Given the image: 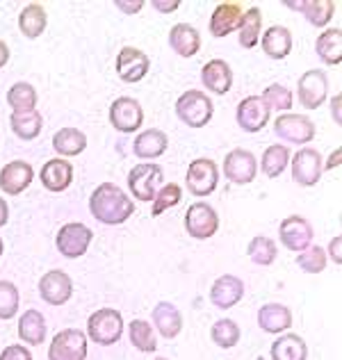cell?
I'll list each match as a JSON object with an SVG mask.
<instances>
[{"label": "cell", "mask_w": 342, "mask_h": 360, "mask_svg": "<svg viewBox=\"0 0 342 360\" xmlns=\"http://www.w3.org/2000/svg\"><path fill=\"white\" fill-rule=\"evenodd\" d=\"M114 7L121 9V12H126V14H137L141 7H144V0H135V3H126V0H117L114 3Z\"/></svg>", "instance_id": "7dc6e473"}, {"label": "cell", "mask_w": 342, "mask_h": 360, "mask_svg": "<svg viewBox=\"0 0 342 360\" xmlns=\"http://www.w3.org/2000/svg\"><path fill=\"white\" fill-rule=\"evenodd\" d=\"M224 176L235 185H249L258 176V160L246 148H233L224 158Z\"/></svg>", "instance_id": "9c48e42d"}, {"label": "cell", "mask_w": 342, "mask_h": 360, "mask_svg": "<svg viewBox=\"0 0 342 360\" xmlns=\"http://www.w3.org/2000/svg\"><path fill=\"white\" fill-rule=\"evenodd\" d=\"M255 360H267V358H255Z\"/></svg>", "instance_id": "9f6ffc18"}, {"label": "cell", "mask_w": 342, "mask_h": 360, "mask_svg": "<svg viewBox=\"0 0 342 360\" xmlns=\"http://www.w3.org/2000/svg\"><path fill=\"white\" fill-rule=\"evenodd\" d=\"M7 105L12 112H32L37 110V89L30 82H16L7 91Z\"/></svg>", "instance_id": "d590c367"}, {"label": "cell", "mask_w": 342, "mask_h": 360, "mask_svg": "<svg viewBox=\"0 0 342 360\" xmlns=\"http://www.w3.org/2000/svg\"><path fill=\"white\" fill-rule=\"evenodd\" d=\"M260 30H262V14L258 7L246 9L242 14V23L237 27L240 32V46L242 49H255V44L260 41Z\"/></svg>", "instance_id": "e575fe53"}, {"label": "cell", "mask_w": 342, "mask_h": 360, "mask_svg": "<svg viewBox=\"0 0 342 360\" xmlns=\"http://www.w3.org/2000/svg\"><path fill=\"white\" fill-rule=\"evenodd\" d=\"M260 98L265 101V105L270 108V112L277 110V112H285V115H288L290 108L294 105L292 91L285 87V84H279V82L277 84H270V87L262 91Z\"/></svg>", "instance_id": "60d3db41"}, {"label": "cell", "mask_w": 342, "mask_h": 360, "mask_svg": "<svg viewBox=\"0 0 342 360\" xmlns=\"http://www.w3.org/2000/svg\"><path fill=\"white\" fill-rule=\"evenodd\" d=\"M18 338L23 340L25 345L37 347L46 340V319L39 310H25L21 319H18Z\"/></svg>", "instance_id": "f546056e"}, {"label": "cell", "mask_w": 342, "mask_h": 360, "mask_svg": "<svg viewBox=\"0 0 342 360\" xmlns=\"http://www.w3.org/2000/svg\"><path fill=\"white\" fill-rule=\"evenodd\" d=\"M151 319H153V324L160 330V335L167 338V340L178 338L180 330H183V315H180V310L169 301L156 303L153 312H151Z\"/></svg>", "instance_id": "7402d4cb"}, {"label": "cell", "mask_w": 342, "mask_h": 360, "mask_svg": "<svg viewBox=\"0 0 342 360\" xmlns=\"http://www.w3.org/2000/svg\"><path fill=\"white\" fill-rule=\"evenodd\" d=\"M292 160V180L297 185L312 187L319 183L322 172H324V162H322L319 150L315 148H301Z\"/></svg>", "instance_id": "7c38bea8"}, {"label": "cell", "mask_w": 342, "mask_h": 360, "mask_svg": "<svg viewBox=\"0 0 342 360\" xmlns=\"http://www.w3.org/2000/svg\"><path fill=\"white\" fill-rule=\"evenodd\" d=\"M285 5L292 9H301V14L315 27H327L336 14V3H331V0H299V3H285Z\"/></svg>", "instance_id": "83f0119b"}, {"label": "cell", "mask_w": 342, "mask_h": 360, "mask_svg": "<svg viewBox=\"0 0 342 360\" xmlns=\"http://www.w3.org/2000/svg\"><path fill=\"white\" fill-rule=\"evenodd\" d=\"M270 354L272 360H306L308 347L303 342V338H299L297 333H288L274 340Z\"/></svg>", "instance_id": "d6a6232c"}, {"label": "cell", "mask_w": 342, "mask_h": 360, "mask_svg": "<svg viewBox=\"0 0 342 360\" xmlns=\"http://www.w3.org/2000/svg\"><path fill=\"white\" fill-rule=\"evenodd\" d=\"M240 335H242L240 326H237L233 319H220V321H215L210 328L213 342L222 349H233L237 342H240Z\"/></svg>", "instance_id": "ab89813d"}, {"label": "cell", "mask_w": 342, "mask_h": 360, "mask_svg": "<svg viewBox=\"0 0 342 360\" xmlns=\"http://www.w3.org/2000/svg\"><path fill=\"white\" fill-rule=\"evenodd\" d=\"M39 295L51 306H64L73 297V281L66 271L51 269L39 281Z\"/></svg>", "instance_id": "e0dca14e"}, {"label": "cell", "mask_w": 342, "mask_h": 360, "mask_svg": "<svg viewBox=\"0 0 342 360\" xmlns=\"http://www.w3.org/2000/svg\"><path fill=\"white\" fill-rule=\"evenodd\" d=\"M217 185H220V167L210 158H196L187 167L185 187L189 194L194 196H208L213 194Z\"/></svg>", "instance_id": "5b68a950"}, {"label": "cell", "mask_w": 342, "mask_h": 360, "mask_svg": "<svg viewBox=\"0 0 342 360\" xmlns=\"http://www.w3.org/2000/svg\"><path fill=\"white\" fill-rule=\"evenodd\" d=\"M169 46L180 58H194L201 51V34L194 25L189 23H176L169 30Z\"/></svg>", "instance_id": "44dd1931"}, {"label": "cell", "mask_w": 342, "mask_h": 360, "mask_svg": "<svg viewBox=\"0 0 342 360\" xmlns=\"http://www.w3.org/2000/svg\"><path fill=\"white\" fill-rule=\"evenodd\" d=\"M340 155H342V150H340V148H336L334 153H331V158L327 160L324 169H336V167H340Z\"/></svg>", "instance_id": "f907efd6"}, {"label": "cell", "mask_w": 342, "mask_h": 360, "mask_svg": "<svg viewBox=\"0 0 342 360\" xmlns=\"http://www.w3.org/2000/svg\"><path fill=\"white\" fill-rule=\"evenodd\" d=\"M9 62V49H7V44L0 39V69Z\"/></svg>", "instance_id": "f5cc1de1"}, {"label": "cell", "mask_w": 342, "mask_h": 360, "mask_svg": "<svg viewBox=\"0 0 342 360\" xmlns=\"http://www.w3.org/2000/svg\"><path fill=\"white\" fill-rule=\"evenodd\" d=\"M258 326L265 333H283L292 326V310L283 303H265L258 310Z\"/></svg>", "instance_id": "d4e9b609"}, {"label": "cell", "mask_w": 342, "mask_h": 360, "mask_svg": "<svg viewBox=\"0 0 342 360\" xmlns=\"http://www.w3.org/2000/svg\"><path fill=\"white\" fill-rule=\"evenodd\" d=\"M242 7L237 3H222L215 7L210 16V34L213 37H228L235 32L242 23Z\"/></svg>", "instance_id": "cb8c5ba5"}, {"label": "cell", "mask_w": 342, "mask_h": 360, "mask_svg": "<svg viewBox=\"0 0 342 360\" xmlns=\"http://www.w3.org/2000/svg\"><path fill=\"white\" fill-rule=\"evenodd\" d=\"M46 25H49V14L39 3H30L23 7V12L18 14V30H21L23 37L27 39H37L42 37Z\"/></svg>", "instance_id": "f1b7e54d"}, {"label": "cell", "mask_w": 342, "mask_h": 360, "mask_svg": "<svg viewBox=\"0 0 342 360\" xmlns=\"http://www.w3.org/2000/svg\"><path fill=\"white\" fill-rule=\"evenodd\" d=\"M163 178H165V172H163V167H160V165L141 162V165L130 169L128 187H130V192H132V196L137 198V201L151 203L156 198L160 185H163Z\"/></svg>", "instance_id": "277c9868"}, {"label": "cell", "mask_w": 342, "mask_h": 360, "mask_svg": "<svg viewBox=\"0 0 342 360\" xmlns=\"http://www.w3.org/2000/svg\"><path fill=\"white\" fill-rule=\"evenodd\" d=\"M180 201H183V187L176 183L163 185L158 189V194L153 198V207H151V214L160 217L163 212H167L169 207H176Z\"/></svg>", "instance_id": "b9f144b4"}, {"label": "cell", "mask_w": 342, "mask_h": 360, "mask_svg": "<svg viewBox=\"0 0 342 360\" xmlns=\"http://www.w3.org/2000/svg\"><path fill=\"white\" fill-rule=\"evenodd\" d=\"M18 290L14 283L0 281V319H14L18 312Z\"/></svg>", "instance_id": "ee69618b"}, {"label": "cell", "mask_w": 342, "mask_h": 360, "mask_svg": "<svg viewBox=\"0 0 342 360\" xmlns=\"http://www.w3.org/2000/svg\"><path fill=\"white\" fill-rule=\"evenodd\" d=\"M0 360H32V354L23 345H9L3 349Z\"/></svg>", "instance_id": "f6af8a7d"}, {"label": "cell", "mask_w": 342, "mask_h": 360, "mask_svg": "<svg viewBox=\"0 0 342 360\" xmlns=\"http://www.w3.org/2000/svg\"><path fill=\"white\" fill-rule=\"evenodd\" d=\"M340 246H342V238H340V235H336V238L329 242V255H331V258H334V262H336V264H342Z\"/></svg>", "instance_id": "c3c4849f"}, {"label": "cell", "mask_w": 342, "mask_h": 360, "mask_svg": "<svg viewBox=\"0 0 342 360\" xmlns=\"http://www.w3.org/2000/svg\"><path fill=\"white\" fill-rule=\"evenodd\" d=\"M169 148V137L165 135L163 130L158 128H151V130H144L141 135H137L135 144H132V153L135 158H141V160H153V158H160Z\"/></svg>", "instance_id": "4316f807"}, {"label": "cell", "mask_w": 342, "mask_h": 360, "mask_svg": "<svg viewBox=\"0 0 342 360\" xmlns=\"http://www.w3.org/2000/svg\"><path fill=\"white\" fill-rule=\"evenodd\" d=\"M3 251H5V244H3V238H0V258H3Z\"/></svg>", "instance_id": "db71d44e"}, {"label": "cell", "mask_w": 342, "mask_h": 360, "mask_svg": "<svg viewBox=\"0 0 342 360\" xmlns=\"http://www.w3.org/2000/svg\"><path fill=\"white\" fill-rule=\"evenodd\" d=\"M151 7L158 9V12H163V14H171V12H176V9L180 7V0H153L151 3Z\"/></svg>", "instance_id": "bcb514c9"}, {"label": "cell", "mask_w": 342, "mask_h": 360, "mask_svg": "<svg viewBox=\"0 0 342 360\" xmlns=\"http://www.w3.org/2000/svg\"><path fill=\"white\" fill-rule=\"evenodd\" d=\"M128 335H130V342L132 347L137 349V352H144V354H153L158 349V342H156V333L153 328L146 319H135L130 321L128 326Z\"/></svg>", "instance_id": "74e56055"}, {"label": "cell", "mask_w": 342, "mask_h": 360, "mask_svg": "<svg viewBox=\"0 0 342 360\" xmlns=\"http://www.w3.org/2000/svg\"><path fill=\"white\" fill-rule=\"evenodd\" d=\"M110 123L114 130L119 132H137L144 123V110H141L139 101L130 96H121L110 105Z\"/></svg>", "instance_id": "8fae6325"}, {"label": "cell", "mask_w": 342, "mask_h": 360, "mask_svg": "<svg viewBox=\"0 0 342 360\" xmlns=\"http://www.w3.org/2000/svg\"><path fill=\"white\" fill-rule=\"evenodd\" d=\"M7 219H9V205L5 203V198L0 196V229L7 224Z\"/></svg>", "instance_id": "816d5d0a"}, {"label": "cell", "mask_w": 342, "mask_h": 360, "mask_svg": "<svg viewBox=\"0 0 342 360\" xmlns=\"http://www.w3.org/2000/svg\"><path fill=\"white\" fill-rule=\"evenodd\" d=\"M288 162H290V150L285 148V146L274 144V146H270L262 153L260 169H262V174L267 176V178H279L285 172Z\"/></svg>", "instance_id": "f35d334b"}, {"label": "cell", "mask_w": 342, "mask_h": 360, "mask_svg": "<svg viewBox=\"0 0 342 360\" xmlns=\"http://www.w3.org/2000/svg\"><path fill=\"white\" fill-rule=\"evenodd\" d=\"M274 132L290 141V144H308L310 139H315V123L303 115H281L274 121Z\"/></svg>", "instance_id": "5bb4252c"}, {"label": "cell", "mask_w": 342, "mask_h": 360, "mask_svg": "<svg viewBox=\"0 0 342 360\" xmlns=\"http://www.w3.org/2000/svg\"><path fill=\"white\" fill-rule=\"evenodd\" d=\"M87 358V335L78 328L60 330L49 347V360H84Z\"/></svg>", "instance_id": "ba28073f"}, {"label": "cell", "mask_w": 342, "mask_h": 360, "mask_svg": "<svg viewBox=\"0 0 342 360\" xmlns=\"http://www.w3.org/2000/svg\"><path fill=\"white\" fill-rule=\"evenodd\" d=\"M260 46L267 58L285 60L292 53V32L285 25H272L270 30H265Z\"/></svg>", "instance_id": "484cf974"}, {"label": "cell", "mask_w": 342, "mask_h": 360, "mask_svg": "<svg viewBox=\"0 0 342 360\" xmlns=\"http://www.w3.org/2000/svg\"><path fill=\"white\" fill-rule=\"evenodd\" d=\"M215 105L201 89H187L176 101V115L189 128H205L213 119Z\"/></svg>", "instance_id": "7a4b0ae2"}, {"label": "cell", "mask_w": 342, "mask_h": 360, "mask_svg": "<svg viewBox=\"0 0 342 360\" xmlns=\"http://www.w3.org/2000/svg\"><path fill=\"white\" fill-rule=\"evenodd\" d=\"M244 297V283L242 278L233 276V274H224L220 276L210 288V301L215 308H222V310H228L237 306V303L242 301Z\"/></svg>", "instance_id": "d6986e66"}, {"label": "cell", "mask_w": 342, "mask_h": 360, "mask_svg": "<svg viewBox=\"0 0 342 360\" xmlns=\"http://www.w3.org/2000/svg\"><path fill=\"white\" fill-rule=\"evenodd\" d=\"M89 212L101 224L119 226L126 224L132 217L135 203H132V198L121 187H117L114 183H103L89 196Z\"/></svg>", "instance_id": "6da1fadb"}, {"label": "cell", "mask_w": 342, "mask_h": 360, "mask_svg": "<svg viewBox=\"0 0 342 360\" xmlns=\"http://www.w3.org/2000/svg\"><path fill=\"white\" fill-rule=\"evenodd\" d=\"M151 71V58L139 49L126 46L117 55V75L128 84L141 82Z\"/></svg>", "instance_id": "4fadbf2b"}, {"label": "cell", "mask_w": 342, "mask_h": 360, "mask_svg": "<svg viewBox=\"0 0 342 360\" xmlns=\"http://www.w3.org/2000/svg\"><path fill=\"white\" fill-rule=\"evenodd\" d=\"M153 360H169V358H153Z\"/></svg>", "instance_id": "11a10c76"}, {"label": "cell", "mask_w": 342, "mask_h": 360, "mask_svg": "<svg viewBox=\"0 0 342 360\" xmlns=\"http://www.w3.org/2000/svg\"><path fill=\"white\" fill-rule=\"evenodd\" d=\"M315 53L324 64L338 66L342 62V30L340 27H331V30H324L317 37Z\"/></svg>", "instance_id": "1f68e13d"}, {"label": "cell", "mask_w": 342, "mask_h": 360, "mask_svg": "<svg viewBox=\"0 0 342 360\" xmlns=\"http://www.w3.org/2000/svg\"><path fill=\"white\" fill-rule=\"evenodd\" d=\"M42 185L53 194H60L64 189H69L73 183V167L69 160L64 158H53L42 167Z\"/></svg>", "instance_id": "ffe728a7"}, {"label": "cell", "mask_w": 342, "mask_h": 360, "mask_svg": "<svg viewBox=\"0 0 342 360\" xmlns=\"http://www.w3.org/2000/svg\"><path fill=\"white\" fill-rule=\"evenodd\" d=\"M270 108L265 105V101L260 96H246L237 103L235 119L237 126L244 132H260L270 123Z\"/></svg>", "instance_id": "2e32d148"}, {"label": "cell", "mask_w": 342, "mask_h": 360, "mask_svg": "<svg viewBox=\"0 0 342 360\" xmlns=\"http://www.w3.org/2000/svg\"><path fill=\"white\" fill-rule=\"evenodd\" d=\"M53 148L62 158H75L87 148V135L78 128H62L53 135Z\"/></svg>", "instance_id": "4dcf8cb0"}, {"label": "cell", "mask_w": 342, "mask_h": 360, "mask_svg": "<svg viewBox=\"0 0 342 360\" xmlns=\"http://www.w3.org/2000/svg\"><path fill=\"white\" fill-rule=\"evenodd\" d=\"M91 240H94V231L89 226L71 221V224H64L60 229L55 244H57V251H60L64 258H80V255L87 253Z\"/></svg>", "instance_id": "52a82bcc"}, {"label": "cell", "mask_w": 342, "mask_h": 360, "mask_svg": "<svg viewBox=\"0 0 342 360\" xmlns=\"http://www.w3.org/2000/svg\"><path fill=\"white\" fill-rule=\"evenodd\" d=\"M297 264L306 271V274H322L327 267V251L322 249V246H308L306 251H301L297 255Z\"/></svg>", "instance_id": "7bdbcfd3"}, {"label": "cell", "mask_w": 342, "mask_h": 360, "mask_svg": "<svg viewBox=\"0 0 342 360\" xmlns=\"http://www.w3.org/2000/svg\"><path fill=\"white\" fill-rule=\"evenodd\" d=\"M246 253H249L251 262H255L258 267H270V264L277 262V242L272 238H265V235H255V238L246 246Z\"/></svg>", "instance_id": "8d00e7d4"}, {"label": "cell", "mask_w": 342, "mask_h": 360, "mask_svg": "<svg viewBox=\"0 0 342 360\" xmlns=\"http://www.w3.org/2000/svg\"><path fill=\"white\" fill-rule=\"evenodd\" d=\"M279 238H281V244L285 246V249H290L294 253H301L312 244V226L308 219H303V217H297V214L285 217V219L281 221Z\"/></svg>", "instance_id": "9a60e30c"}, {"label": "cell", "mask_w": 342, "mask_h": 360, "mask_svg": "<svg viewBox=\"0 0 342 360\" xmlns=\"http://www.w3.org/2000/svg\"><path fill=\"white\" fill-rule=\"evenodd\" d=\"M87 335L96 345L110 347L119 342L123 335V317L114 308H101L87 319Z\"/></svg>", "instance_id": "3957f363"}, {"label": "cell", "mask_w": 342, "mask_h": 360, "mask_svg": "<svg viewBox=\"0 0 342 360\" xmlns=\"http://www.w3.org/2000/svg\"><path fill=\"white\" fill-rule=\"evenodd\" d=\"M32 180H34V169L25 160H14V162H7L0 169V189L5 194L18 196L23 189L32 185Z\"/></svg>", "instance_id": "ac0fdd59"}, {"label": "cell", "mask_w": 342, "mask_h": 360, "mask_svg": "<svg viewBox=\"0 0 342 360\" xmlns=\"http://www.w3.org/2000/svg\"><path fill=\"white\" fill-rule=\"evenodd\" d=\"M340 103H342V96L338 94V96H334V101H331V112H334V119H336L338 126L342 123V119H340Z\"/></svg>", "instance_id": "681fc988"}, {"label": "cell", "mask_w": 342, "mask_h": 360, "mask_svg": "<svg viewBox=\"0 0 342 360\" xmlns=\"http://www.w3.org/2000/svg\"><path fill=\"white\" fill-rule=\"evenodd\" d=\"M9 126H12L16 137H21L23 141H30V139H37L42 135L44 119H42V115L37 110H32V112H12V117H9Z\"/></svg>", "instance_id": "836d02e7"}, {"label": "cell", "mask_w": 342, "mask_h": 360, "mask_svg": "<svg viewBox=\"0 0 342 360\" xmlns=\"http://www.w3.org/2000/svg\"><path fill=\"white\" fill-rule=\"evenodd\" d=\"M185 231L194 240H210L220 231V214L215 212L213 205L203 201L192 203L185 214Z\"/></svg>", "instance_id": "8992f818"}, {"label": "cell", "mask_w": 342, "mask_h": 360, "mask_svg": "<svg viewBox=\"0 0 342 360\" xmlns=\"http://www.w3.org/2000/svg\"><path fill=\"white\" fill-rule=\"evenodd\" d=\"M329 94V78L322 69L306 71L297 84V98L306 110H317L327 101Z\"/></svg>", "instance_id": "30bf717a"}, {"label": "cell", "mask_w": 342, "mask_h": 360, "mask_svg": "<svg viewBox=\"0 0 342 360\" xmlns=\"http://www.w3.org/2000/svg\"><path fill=\"white\" fill-rule=\"evenodd\" d=\"M201 82L205 84L208 91L224 96L233 87V71L224 60H210L201 69Z\"/></svg>", "instance_id": "603a6c76"}]
</instances>
